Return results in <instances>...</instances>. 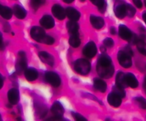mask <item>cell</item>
<instances>
[{
  "mask_svg": "<svg viewBox=\"0 0 146 121\" xmlns=\"http://www.w3.org/2000/svg\"><path fill=\"white\" fill-rule=\"evenodd\" d=\"M91 63L87 60L78 59L74 62V69L77 73L81 75H86L91 71Z\"/></svg>",
  "mask_w": 146,
  "mask_h": 121,
  "instance_id": "1",
  "label": "cell"
},
{
  "mask_svg": "<svg viewBox=\"0 0 146 121\" xmlns=\"http://www.w3.org/2000/svg\"><path fill=\"white\" fill-rule=\"evenodd\" d=\"M16 71L18 75H21L27 68V57L24 51H19L18 52L17 62L15 65Z\"/></svg>",
  "mask_w": 146,
  "mask_h": 121,
  "instance_id": "2",
  "label": "cell"
},
{
  "mask_svg": "<svg viewBox=\"0 0 146 121\" xmlns=\"http://www.w3.org/2000/svg\"><path fill=\"white\" fill-rule=\"evenodd\" d=\"M96 70L101 77L110 79L112 77L114 74V66L113 65H108V66H101V65H97Z\"/></svg>",
  "mask_w": 146,
  "mask_h": 121,
  "instance_id": "3",
  "label": "cell"
},
{
  "mask_svg": "<svg viewBox=\"0 0 146 121\" xmlns=\"http://www.w3.org/2000/svg\"><path fill=\"white\" fill-rule=\"evenodd\" d=\"M117 59L120 65L124 68H129L132 66L131 56L124 50H120L117 55Z\"/></svg>",
  "mask_w": 146,
  "mask_h": 121,
  "instance_id": "4",
  "label": "cell"
},
{
  "mask_svg": "<svg viewBox=\"0 0 146 121\" xmlns=\"http://www.w3.org/2000/svg\"><path fill=\"white\" fill-rule=\"evenodd\" d=\"M44 79L48 84L54 87H58L61 84V79L59 75L54 72H47L44 75Z\"/></svg>",
  "mask_w": 146,
  "mask_h": 121,
  "instance_id": "5",
  "label": "cell"
},
{
  "mask_svg": "<svg viewBox=\"0 0 146 121\" xmlns=\"http://www.w3.org/2000/svg\"><path fill=\"white\" fill-rule=\"evenodd\" d=\"M97 53V47L94 41H90L83 48V54L88 58H93Z\"/></svg>",
  "mask_w": 146,
  "mask_h": 121,
  "instance_id": "6",
  "label": "cell"
},
{
  "mask_svg": "<svg viewBox=\"0 0 146 121\" xmlns=\"http://www.w3.org/2000/svg\"><path fill=\"white\" fill-rule=\"evenodd\" d=\"M31 37L38 43H41L42 40L45 37L46 33L44 30L39 26H33L30 31Z\"/></svg>",
  "mask_w": 146,
  "mask_h": 121,
  "instance_id": "7",
  "label": "cell"
},
{
  "mask_svg": "<svg viewBox=\"0 0 146 121\" xmlns=\"http://www.w3.org/2000/svg\"><path fill=\"white\" fill-rule=\"evenodd\" d=\"M114 12L118 18H123L126 16V4L121 0H118L115 4Z\"/></svg>",
  "mask_w": 146,
  "mask_h": 121,
  "instance_id": "8",
  "label": "cell"
},
{
  "mask_svg": "<svg viewBox=\"0 0 146 121\" xmlns=\"http://www.w3.org/2000/svg\"><path fill=\"white\" fill-rule=\"evenodd\" d=\"M51 111L56 119H61L64 114V109L61 103L58 101L54 102L51 109Z\"/></svg>",
  "mask_w": 146,
  "mask_h": 121,
  "instance_id": "9",
  "label": "cell"
},
{
  "mask_svg": "<svg viewBox=\"0 0 146 121\" xmlns=\"http://www.w3.org/2000/svg\"><path fill=\"white\" fill-rule=\"evenodd\" d=\"M7 99L11 105H16L19 103L20 99L19 92L16 88H12L9 89L7 92Z\"/></svg>",
  "mask_w": 146,
  "mask_h": 121,
  "instance_id": "10",
  "label": "cell"
},
{
  "mask_svg": "<svg viewBox=\"0 0 146 121\" xmlns=\"http://www.w3.org/2000/svg\"><path fill=\"white\" fill-rule=\"evenodd\" d=\"M118 33H119L120 37L122 38L124 41H129L132 38L133 33L131 32V30L128 28L127 26H125V25H121L119 26V29H118Z\"/></svg>",
  "mask_w": 146,
  "mask_h": 121,
  "instance_id": "11",
  "label": "cell"
},
{
  "mask_svg": "<svg viewBox=\"0 0 146 121\" xmlns=\"http://www.w3.org/2000/svg\"><path fill=\"white\" fill-rule=\"evenodd\" d=\"M51 11L54 16L58 20H64L66 16V10L59 4H54L51 9Z\"/></svg>",
  "mask_w": 146,
  "mask_h": 121,
  "instance_id": "12",
  "label": "cell"
},
{
  "mask_svg": "<svg viewBox=\"0 0 146 121\" xmlns=\"http://www.w3.org/2000/svg\"><path fill=\"white\" fill-rule=\"evenodd\" d=\"M40 24L43 28L46 29H51L54 28L55 22L52 17L50 15H44L39 21Z\"/></svg>",
  "mask_w": 146,
  "mask_h": 121,
  "instance_id": "13",
  "label": "cell"
},
{
  "mask_svg": "<svg viewBox=\"0 0 146 121\" xmlns=\"http://www.w3.org/2000/svg\"><path fill=\"white\" fill-rule=\"evenodd\" d=\"M121 99H122V98H121V96H119L118 95H117L116 94L112 92V93L108 94L107 100H108V103H109L111 106L117 108L119 107L121 105V103H122Z\"/></svg>",
  "mask_w": 146,
  "mask_h": 121,
  "instance_id": "14",
  "label": "cell"
},
{
  "mask_svg": "<svg viewBox=\"0 0 146 121\" xmlns=\"http://www.w3.org/2000/svg\"><path fill=\"white\" fill-rule=\"evenodd\" d=\"M90 23L96 29H101L105 24V21L102 17L96 16L95 15L90 16Z\"/></svg>",
  "mask_w": 146,
  "mask_h": 121,
  "instance_id": "15",
  "label": "cell"
},
{
  "mask_svg": "<svg viewBox=\"0 0 146 121\" xmlns=\"http://www.w3.org/2000/svg\"><path fill=\"white\" fill-rule=\"evenodd\" d=\"M38 57L44 63L52 67L54 65V58L51 54L44 51H41L38 52Z\"/></svg>",
  "mask_w": 146,
  "mask_h": 121,
  "instance_id": "16",
  "label": "cell"
},
{
  "mask_svg": "<svg viewBox=\"0 0 146 121\" xmlns=\"http://www.w3.org/2000/svg\"><path fill=\"white\" fill-rule=\"evenodd\" d=\"M12 11L14 15L17 18H19V19H24V18L27 16V11H26V9L23 7L19 5V4H15V5H14Z\"/></svg>",
  "mask_w": 146,
  "mask_h": 121,
  "instance_id": "17",
  "label": "cell"
},
{
  "mask_svg": "<svg viewBox=\"0 0 146 121\" xmlns=\"http://www.w3.org/2000/svg\"><path fill=\"white\" fill-rule=\"evenodd\" d=\"M66 14L68 18L71 21H76L81 17V14L79 11L74 7H67L66 9Z\"/></svg>",
  "mask_w": 146,
  "mask_h": 121,
  "instance_id": "18",
  "label": "cell"
},
{
  "mask_svg": "<svg viewBox=\"0 0 146 121\" xmlns=\"http://www.w3.org/2000/svg\"><path fill=\"white\" fill-rule=\"evenodd\" d=\"M24 76H25V78L27 81L33 82L38 78V72L34 68H27V69L24 71Z\"/></svg>",
  "mask_w": 146,
  "mask_h": 121,
  "instance_id": "19",
  "label": "cell"
},
{
  "mask_svg": "<svg viewBox=\"0 0 146 121\" xmlns=\"http://www.w3.org/2000/svg\"><path fill=\"white\" fill-rule=\"evenodd\" d=\"M125 82H126L127 86H130L133 89L137 88L139 84L137 78L132 73H128L127 75H125Z\"/></svg>",
  "mask_w": 146,
  "mask_h": 121,
  "instance_id": "20",
  "label": "cell"
},
{
  "mask_svg": "<svg viewBox=\"0 0 146 121\" xmlns=\"http://www.w3.org/2000/svg\"><path fill=\"white\" fill-rule=\"evenodd\" d=\"M13 15V11L11 8L0 4V16L5 20L11 19Z\"/></svg>",
  "mask_w": 146,
  "mask_h": 121,
  "instance_id": "21",
  "label": "cell"
},
{
  "mask_svg": "<svg viewBox=\"0 0 146 121\" xmlns=\"http://www.w3.org/2000/svg\"><path fill=\"white\" fill-rule=\"evenodd\" d=\"M94 86L98 92L104 93L107 89V84L103 79L96 78L94 80Z\"/></svg>",
  "mask_w": 146,
  "mask_h": 121,
  "instance_id": "22",
  "label": "cell"
},
{
  "mask_svg": "<svg viewBox=\"0 0 146 121\" xmlns=\"http://www.w3.org/2000/svg\"><path fill=\"white\" fill-rule=\"evenodd\" d=\"M115 83L116 85L119 87L125 89L127 86L126 82H125V75L123 72H118L116 75V79H115Z\"/></svg>",
  "mask_w": 146,
  "mask_h": 121,
  "instance_id": "23",
  "label": "cell"
},
{
  "mask_svg": "<svg viewBox=\"0 0 146 121\" xmlns=\"http://www.w3.org/2000/svg\"><path fill=\"white\" fill-rule=\"evenodd\" d=\"M97 65H101V66H108V65H111L113 64L111 58L108 55H106V54H102L98 58Z\"/></svg>",
  "mask_w": 146,
  "mask_h": 121,
  "instance_id": "24",
  "label": "cell"
},
{
  "mask_svg": "<svg viewBox=\"0 0 146 121\" xmlns=\"http://www.w3.org/2000/svg\"><path fill=\"white\" fill-rule=\"evenodd\" d=\"M69 44L71 46H72L73 48H78L81 45V39H80V37L78 35V33H74L72 34L71 35L69 38Z\"/></svg>",
  "mask_w": 146,
  "mask_h": 121,
  "instance_id": "25",
  "label": "cell"
},
{
  "mask_svg": "<svg viewBox=\"0 0 146 121\" xmlns=\"http://www.w3.org/2000/svg\"><path fill=\"white\" fill-rule=\"evenodd\" d=\"M66 28L68 32L71 34L77 33L79 29V26L76 21H70L66 24Z\"/></svg>",
  "mask_w": 146,
  "mask_h": 121,
  "instance_id": "26",
  "label": "cell"
},
{
  "mask_svg": "<svg viewBox=\"0 0 146 121\" xmlns=\"http://www.w3.org/2000/svg\"><path fill=\"white\" fill-rule=\"evenodd\" d=\"M93 4L98 7V10L101 13H104L106 9L107 4L106 0H90Z\"/></svg>",
  "mask_w": 146,
  "mask_h": 121,
  "instance_id": "27",
  "label": "cell"
},
{
  "mask_svg": "<svg viewBox=\"0 0 146 121\" xmlns=\"http://www.w3.org/2000/svg\"><path fill=\"white\" fill-rule=\"evenodd\" d=\"M136 45L138 50L142 55L146 56V43L144 42L143 40H138V42L136 43Z\"/></svg>",
  "mask_w": 146,
  "mask_h": 121,
  "instance_id": "28",
  "label": "cell"
},
{
  "mask_svg": "<svg viewBox=\"0 0 146 121\" xmlns=\"http://www.w3.org/2000/svg\"><path fill=\"white\" fill-rule=\"evenodd\" d=\"M112 90L113 93L116 94L117 95L121 96V98H124L125 96V92L124 91L123 88L119 87V86H118L117 85H115V86H113Z\"/></svg>",
  "mask_w": 146,
  "mask_h": 121,
  "instance_id": "29",
  "label": "cell"
},
{
  "mask_svg": "<svg viewBox=\"0 0 146 121\" xmlns=\"http://www.w3.org/2000/svg\"><path fill=\"white\" fill-rule=\"evenodd\" d=\"M135 102L136 103V104L139 106L141 109H146V99H144L143 97H136L134 99Z\"/></svg>",
  "mask_w": 146,
  "mask_h": 121,
  "instance_id": "30",
  "label": "cell"
},
{
  "mask_svg": "<svg viewBox=\"0 0 146 121\" xmlns=\"http://www.w3.org/2000/svg\"><path fill=\"white\" fill-rule=\"evenodd\" d=\"M45 2L46 0H31V5L34 9L36 10Z\"/></svg>",
  "mask_w": 146,
  "mask_h": 121,
  "instance_id": "31",
  "label": "cell"
},
{
  "mask_svg": "<svg viewBox=\"0 0 146 121\" xmlns=\"http://www.w3.org/2000/svg\"><path fill=\"white\" fill-rule=\"evenodd\" d=\"M136 12V10L133 7L131 4H126V15L128 16L129 17H133L134 16V15L135 14Z\"/></svg>",
  "mask_w": 146,
  "mask_h": 121,
  "instance_id": "32",
  "label": "cell"
},
{
  "mask_svg": "<svg viewBox=\"0 0 146 121\" xmlns=\"http://www.w3.org/2000/svg\"><path fill=\"white\" fill-rule=\"evenodd\" d=\"M55 42V40L51 35H46L45 37L44 38V39L42 40L41 43L44 44H46V45H53Z\"/></svg>",
  "mask_w": 146,
  "mask_h": 121,
  "instance_id": "33",
  "label": "cell"
},
{
  "mask_svg": "<svg viewBox=\"0 0 146 121\" xmlns=\"http://www.w3.org/2000/svg\"><path fill=\"white\" fill-rule=\"evenodd\" d=\"M104 44L107 48H112L114 45V41L112 38H106L104 41Z\"/></svg>",
  "mask_w": 146,
  "mask_h": 121,
  "instance_id": "34",
  "label": "cell"
},
{
  "mask_svg": "<svg viewBox=\"0 0 146 121\" xmlns=\"http://www.w3.org/2000/svg\"><path fill=\"white\" fill-rule=\"evenodd\" d=\"M72 116L74 118V119H76V120H79V121H85L86 120V119L83 116H81V114L79 113H75V112H72Z\"/></svg>",
  "mask_w": 146,
  "mask_h": 121,
  "instance_id": "35",
  "label": "cell"
},
{
  "mask_svg": "<svg viewBox=\"0 0 146 121\" xmlns=\"http://www.w3.org/2000/svg\"><path fill=\"white\" fill-rule=\"evenodd\" d=\"M4 49V38H3V35L0 31V50H3Z\"/></svg>",
  "mask_w": 146,
  "mask_h": 121,
  "instance_id": "36",
  "label": "cell"
},
{
  "mask_svg": "<svg viewBox=\"0 0 146 121\" xmlns=\"http://www.w3.org/2000/svg\"><path fill=\"white\" fill-rule=\"evenodd\" d=\"M3 29L5 33H9L11 31V26H10L9 24L8 23H5L4 24V26H3Z\"/></svg>",
  "mask_w": 146,
  "mask_h": 121,
  "instance_id": "37",
  "label": "cell"
},
{
  "mask_svg": "<svg viewBox=\"0 0 146 121\" xmlns=\"http://www.w3.org/2000/svg\"><path fill=\"white\" fill-rule=\"evenodd\" d=\"M133 3L135 4V5L138 8H139V9L142 8L143 3H142V1H141V0H133Z\"/></svg>",
  "mask_w": 146,
  "mask_h": 121,
  "instance_id": "38",
  "label": "cell"
},
{
  "mask_svg": "<svg viewBox=\"0 0 146 121\" xmlns=\"http://www.w3.org/2000/svg\"><path fill=\"white\" fill-rule=\"evenodd\" d=\"M4 84V77L1 73H0V89H1Z\"/></svg>",
  "mask_w": 146,
  "mask_h": 121,
  "instance_id": "39",
  "label": "cell"
},
{
  "mask_svg": "<svg viewBox=\"0 0 146 121\" xmlns=\"http://www.w3.org/2000/svg\"><path fill=\"white\" fill-rule=\"evenodd\" d=\"M125 52H126L128 54V55H130L131 56H132L133 55V52L132 50H131V48H129V47H125Z\"/></svg>",
  "mask_w": 146,
  "mask_h": 121,
  "instance_id": "40",
  "label": "cell"
},
{
  "mask_svg": "<svg viewBox=\"0 0 146 121\" xmlns=\"http://www.w3.org/2000/svg\"><path fill=\"white\" fill-rule=\"evenodd\" d=\"M110 31H111V33L112 34V35H115V33H116V31H115V28H114V27H111V30H110Z\"/></svg>",
  "mask_w": 146,
  "mask_h": 121,
  "instance_id": "41",
  "label": "cell"
},
{
  "mask_svg": "<svg viewBox=\"0 0 146 121\" xmlns=\"http://www.w3.org/2000/svg\"><path fill=\"white\" fill-rule=\"evenodd\" d=\"M62 1H64V2L66 3V4H71V3L74 2V0H62Z\"/></svg>",
  "mask_w": 146,
  "mask_h": 121,
  "instance_id": "42",
  "label": "cell"
},
{
  "mask_svg": "<svg viewBox=\"0 0 146 121\" xmlns=\"http://www.w3.org/2000/svg\"><path fill=\"white\" fill-rule=\"evenodd\" d=\"M143 21H145V23L146 24V11L143 14Z\"/></svg>",
  "mask_w": 146,
  "mask_h": 121,
  "instance_id": "43",
  "label": "cell"
},
{
  "mask_svg": "<svg viewBox=\"0 0 146 121\" xmlns=\"http://www.w3.org/2000/svg\"><path fill=\"white\" fill-rule=\"evenodd\" d=\"M143 87H144V90H145V93H146V77H145V80H144Z\"/></svg>",
  "mask_w": 146,
  "mask_h": 121,
  "instance_id": "44",
  "label": "cell"
},
{
  "mask_svg": "<svg viewBox=\"0 0 146 121\" xmlns=\"http://www.w3.org/2000/svg\"><path fill=\"white\" fill-rule=\"evenodd\" d=\"M0 120H2V116L1 114H0Z\"/></svg>",
  "mask_w": 146,
  "mask_h": 121,
  "instance_id": "45",
  "label": "cell"
},
{
  "mask_svg": "<svg viewBox=\"0 0 146 121\" xmlns=\"http://www.w3.org/2000/svg\"><path fill=\"white\" fill-rule=\"evenodd\" d=\"M144 1H145V7H146V0H144Z\"/></svg>",
  "mask_w": 146,
  "mask_h": 121,
  "instance_id": "46",
  "label": "cell"
},
{
  "mask_svg": "<svg viewBox=\"0 0 146 121\" xmlns=\"http://www.w3.org/2000/svg\"><path fill=\"white\" fill-rule=\"evenodd\" d=\"M81 1H85V0H81Z\"/></svg>",
  "mask_w": 146,
  "mask_h": 121,
  "instance_id": "47",
  "label": "cell"
}]
</instances>
